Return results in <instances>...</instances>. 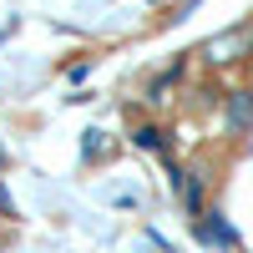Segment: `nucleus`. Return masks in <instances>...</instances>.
<instances>
[{"mask_svg": "<svg viewBox=\"0 0 253 253\" xmlns=\"http://www.w3.org/2000/svg\"><path fill=\"white\" fill-rule=\"evenodd\" d=\"M243 56H253V20H238V26H228V31L203 41V61L208 66H238Z\"/></svg>", "mask_w": 253, "mask_h": 253, "instance_id": "1", "label": "nucleus"}, {"mask_svg": "<svg viewBox=\"0 0 253 253\" xmlns=\"http://www.w3.org/2000/svg\"><path fill=\"white\" fill-rule=\"evenodd\" d=\"M198 238H203V243H218V248H233V243H238V233L223 223V213H203V218H198Z\"/></svg>", "mask_w": 253, "mask_h": 253, "instance_id": "3", "label": "nucleus"}, {"mask_svg": "<svg viewBox=\"0 0 253 253\" xmlns=\"http://www.w3.org/2000/svg\"><path fill=\"white\" fill-rule=\"evenodd\" d=\"M253 126V91H228V132L243 137Z\"/></svg>", "mask_w": 253, "mask_h": 253, "instance_id": "2", "label": "nucleus"}, {"mask_svg": "<svg viewBox=\"0 0 253 253\" xmlns=\"http://www.w3.org/2000/svg\"><path fill=\"white\" fill-rule=\"evenodd\" d=\"M132 142H137V147H147V152H162V147H167V137L157 132V126H137Z\"/></svg>", "mask_w": 253, "mask_h": 253, "instance_id": "4", "label": "nucleus"}]
</instances>
